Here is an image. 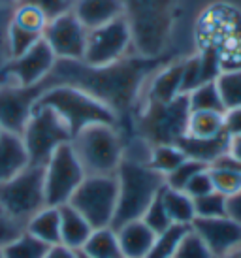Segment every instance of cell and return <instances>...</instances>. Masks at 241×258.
I'll return each instance as SVG.
<instances>
[{
  "label": "cell",
  "instance_id": "17",
  "mask_svg": "<svg viewBox=\"0 0 241 258\" xmlns=\"http://www.w3.org/2000/svg\"><path fill=\"white\" fill-rule=\"evenodd\" d=\"M183 60L171 62L153 74L145 89V102H171L183 94Z\"/></svg>",
  "mask_w": 241,
  "mask_h": 258
},
{
  "label": "cell",
  "instance_id": "43",
  "mask_svg": "<svg viewBox=\"0 0 241 258\" xmlns=\"http://www.w3.org/2000/svg\"><path fill=\"white\" fill-rule=\"evenodd\" d=\"M224 130H226L228 136L241 134V108L224 111Z\"/></svg>",
  "mask_w": 241,
  "mask_h": 258
},
{
  "label": "cell",
  "instance_id": "20",
  "mask_svg": "<svg viewBox=\"0 0 241 258\" xmlns=\"http://www.w3.org/2000/svg\"><path fill=\"white\" fill-rule=\"evenodd\" d=\"M29 164V155L19 134L14 132H0V183L21 173Z\"/></svg>",
  "mask_w": 241,
  "mask_h": 258
},
{
  "label": "cell",
  "instance_id": "32",
  "mask_svg": "<svg viewBox=\"0 0 241 258\" xmlns=\"http://www.w3.org/2000/svg\"><path fill=\"white\" fill-rule=\"evenodd\" d=\"M189 228H191V226L171 224L170 228H166L164 232L156 234L155 241H153V247H151L149 254L145 258H173L179 241L183 239V236L187 234Z\"/></svg>",
  "mask_w": 241,
  "mask_h": 258
},
{
  "label": "cell",
  "instance_id": "45",
  "mask_svg": "<svg viewBox=\"0 0 241 258\" xmlns=\"http://www.w3.org/2000/svg\"><path fill=\"white\" fill-rule=\"evenodd\" d=\"M228 217L241 222V190L228 198Z\"/></svg>",
  "mask_w": 241,
  "mask_h": 258
},
{
  "label": "cell",
  "instance_id": "38",
  "mask_svg": "<svg viewBox=\"0 0 241 258\" xmlns=\"http://www.w3.org/2000/svg\"><path fill=\"white\" fill-rule=\"evenodd\" d=\"M160 192H162V190H160ZM160 192L156 194V198L151 202L149 208L145 209V213H143V217H142V221L145 222L155 234H160V232H164L166 228L171 226L170 215H168V211L164 208Z\"/></svg>",
  "mask_w": 241,
  "mask_h": 258
},
{
  "label": "cell",
  "instance_id": "12",
  "mask_svg": "<svg viewBox=\"0 0 241 258\" xmlns=\"http://www.w3.org/2000/svg\"><path fill=\"white\" fill-rule=\"evenodd\" d=\"M132 45L125 17H117L102 27L87 30L83 62L89 66H107L127 57Z\"/></svg>",
  "mask_w": 241,
  "mask_h": 258
},
{
  "label": "cell",
  "instance_id": "48",
  "mask_svg": "<svg viewBox=\"0 0 241 258\" xmlns=\"http://www.w3.org/2000/svg\"><path fill=\"white\" fill-rule=\"evenodd\" d=\"M17 2H19V0H0V4H4V6H8V8H15Z\"/></svg>",
  "mask_w": 241,
  "mask_h": 258
},
{
  "label": "cell",
  "instance_id": "35",
  "mask_svg": "<svg viewBox=\"0 0 241 258\" xmlns=\"http://www.w3.org/2000/svg\"><path fill=\"white\" fill-rule=\"evenodd\" d=\"M42 40V34L29 32V30L17 27L15 23L10 21V29H8V47H10V58H15L23 55L27 49H30L36 42Z\"/></svg>",
  "mask_w": 241,
  "mask_h": 258
},
{
  "label": "cell",
  "instance_id": "50",
  "mask_svg": "<svg viewBox=\"0 0 241 258\" xmlns=\"http://www.w3.org/2000/svg\"><path fill=\"white\" fill-rule=\"evenodd\" d=\"M0 258H4V251L2 249H0Z\"/></svg>",
  "mask_w": 241,
  "mask_h": 258
},
{
  "label": "cell",
  "instance_id": "2",
  "mask_svg": "<svg viewBox=\"0 0 241 258\" xmlns=\"http://www.w3.org/2000/svg\"><path fill=\"white\" fill-rule=\"evenodd\" d=\"M117 177V209L111 228L142 219L145 209L166 185L164 175L153 170L147 162L123 157L115 172Z\"/></svg>",
  "mask_w": 241,
  "mask_h": 258
},
{
  "label": "cell",
  "instance_id": "46",
  "mask_svg": "<svg viewBox=\"0 0 241 258\" xmlns=\"http://www.w3.org/2000/svg\"><path fill=\"white\" fill-rule=\"evenodd\" d=\"M228 155L241 164V134L230 136V142H228Z\"/></svg>",
  "mask_w": 241,
  "mask_h": 258
},
{
  "label": "cell",
  "instance_id": "15",
  "mask_svg": "<svg viewBox=\"0 0 241 258\" xmlns=\"http://www.w3.org/2000/svg\"><path fill=\"white\" fill-rule=\"evenodd\" d=\"M43 89V83L34 87L0 85V128L21 136Z\"/></svg>",
  "mask_w": 241,
  "mask_h": 258
},
{
  "label": "cell",
  "instance_id": "24",
  "mask_svg": "<svg viewBox=\"0 0 241 258\" xmlns=\"http://www.w3.org/2000/svg\"><path fill=\"white\" fill-rule=\"evenodd\" d=\"M27 232L38 237L45 245H58L61 243V213L58 208L45 206L40 209L29 222H27Z\"/></svg>",
  "mask_w": 241,
  "mask_h": 258
},
{
  "label": "cell",
  "instance_id": "42",
  "mask_svg": "<svg viewBox=\"0 0 241 258\" xmlns=\"http://www.w3.org/2000/svg\"><path fill=\"white\" fill-rule=\"evenodd\" d=\"M185 192L191 196L192 200H196L200 196H206V194L213 192V183H211V175H209V170H202L198 172L194 177H192L187 186H185Z\"/></svg>",
  "mask_w": 241,
  "mask_h": 258
},
{
  "label": "cell",
  "instance_id": "28",
  "mask_svg": "<svg viewBox=\"0 0 241 258\" xmlns=\"http://www.w3.org/2000/svg\"><path fill=\"white\" fill-rule=\"evenodd\" d=\"M187 155H185L177 144H160L151 145L149 157H147V164L156 170L160 175H168L183 162Z\"/></svg>",
  "mask_w": 241,
  "mask_h": 258
},
{
  "label": "cell",
  "instance_id": "21",
  "mask_svg": "<svg viewBox=\"0 0 241 258\" xmlns=\"http://www.w3.org/2000/svg\"><path fill=\"white\" fill-rule=\"evenodd\" d=\"M228 142H230V136L226 132H222V134L215 138L183 136L177 142V145L187 155V158L198 160V162H202V164H206L209 168L217 158H220L224 153H228Z\"/></svg>",
  "mask_w": 241,
  "mask_h": 258
},
{
  "label": "cell",
  "instance_id": "6",
  "mask_svg": "<svg viewBox=\"0 0 241 258\" xmlns=\"http://www.w3.org/2000/svg\"><path fill=\"white\" fill-rule=\"evenodd\" d=\"M196 36L200 49H213L222 70L241 68V15L226 4L211 6L200 15Z\"/></svg>",
  "mask_w": 241,
  "mask_h": 258
},
{
  "label": "cell",
  "instance_id": "7",
  "mask_svg": "<svg viewBox=\"0 0 241 258\" xmlns=\"http://www.w3.org/2000/svg\"><path fill=\"white\" fill-rule=\"evenodd\" d=\"M189 102L187 94H181L171 102H145L142 108L138 126L142 140L149 145L177 144L187 134L189 121Z\"/></svg>",
  "mask_w": 241,
  "mask_h": 258
},
{
  "label": "cell",
  "instance_id": "11",
  "mask_svg": "<svg viewBox=\"0 0 241 258\" xmlns=\"http://www.w3.org/2000/svg\"><path fill=\"white\" fill-rule=\"evenodd\" d=\"M85 179V170L70 144L61 145L43 166L45 206L61 208L68 204L72 194Z\"/></svg>",
  "mask_w": 241,
  "mask_h": 258
},
{
  "label": "cell",
  "instance_id": "3",
  "mask_svg": "<svg viewBox=\"0 0 241 258\" xmlns=\"http://www.w3.org/2000/svg\"><path fill=\"white\" fill-rule=\"evenodd\" d=\"M132 47L143 58H158L173 27V0H123Z\"/></svg>",
  "mask_w": 241,
  "mask_h": 258
},
{
  "label": "cell",
  "instance_id": "33",
  "mask_svg": "<svg viewBox=\"0 0 241 258\" xmlns=\"http://www.w3.org/2000/svg\"><path fill=\"white\" fill-rule=\"evenodd\" d=\"M12 23H15L17 27L29 30V32H36V34H42L47 27V17L34 6H27V4H17L14 8V14H12Z\"/></svg>",
  "mask_w": 241,
  "mask_h": 258
},
{
  "label": "cell",
  "instance_id": "36",
  "mask_svg": "<svg viewBox=\"0 0 241 258\" xmlns=\"http://www.w3.org/2000/svg\"><path fill=\"white\" fill-rule=\"evenodd\" d=\"M207 166L198 162V160H192V158H185L183 162L173 170L171 173H168L164 181H166V186L170 188H175V190H185L187 183L196 175L198 172L206 170Z\"/></svg>",
  "mask_w": 241,
  "mask_h": 258
},
{
  "label": "cell",
  "instance_id": "1",
  "mask_svg": "<svg viewBox=\"0 0 241 258\" xmlns=\"http://www.w3.org/2000/svg\"><path fill=\"white\" fill-rule=\"evenodd\" d=\"M156 58L132 57L107 66H89L83 60H58L43 85H74L104 102L119 117L132 106L142 85L155 70Z\"/></svg>",
  "mask_w": 241,
  "mask_h": 258
},
{
  "label": "cell",
  "instance_id": "34",
  "mask_svg": "<svg viewBox=\"0 0 241 258\" xmlns=\"http://www.w3.org/2000/svg\"><path fill=\"white\" fill-rule=\"evenodd\" d=\"M194 211L200 219H213V217H226L228 215V198L224 194L213 192L200 196L194 200Z\"/></svg>",
  "mask_w": 241,
  "mask_h": 258
},
{
  "label": "cell",
  "instance_id": "13",
  "mask_svg": "<svg viewBox=\"0 0 241 258\" xmlns=\"http://www.w3.org/2000/svg\"><path fill=\"white\" fill-rule=\"evenodd\" d=\"M57 57L47 43L36 42L30 49L15 58H10L8 64L0 72V85H15V87H34L43 83L51 74Z\"/></svg>",
  "mask_w": 241,
  "mask_h": 258
},
{
  "label": "cell",
  "instance_id": "4",
  "mask_svg": "<svg viewBox=\"0 0 241 258\" xmlns=\"http://www.w3.org/2000/svg\"><path fill=\"white\" fill-rule=\"evenodd\" d=\"M45 89L38 96L36 106H45L51 108L55 113L63 119L72 136L94 122H104V124H115L119 117L111 108H107L104 102L91 96L89 93L81 91L74 85H43Z\"/></svg>",
  "mask_w": 241,
  "mask_h": 258
},
{
  "label": "cell",
  "instance_id": "19",
  "mask_svg": "<svg viewBox=\"0 0 241 258\" xmlns=\"http://www.w3.org/2000/svg\"><path fill=\"white\" fill-rule=\"evenodd\" d=\"M115 232H117L123 258H145L156 237L155 232L142 219L125 222L119 228H115Z\"/></svg>",
  "mask_w": 241,
  "mask_h": 258
},
{
  "label": "cell",
  "instance_id": "25",
  "mask_svg": "<svg viewBox=\"0 0 241 258\" xmlns=\"http://www.w3.org/2000/svg\"><path fill=\"white\" fill-rule=\"evenodd\" d=\"M160 198H162L164 208L170 215L171 224L191 226L192 221L196 219V211H194V200L189 194L185 190H175V188L164 185Z\"/></svg>",
  "mask_w": 241,
  "mask_h": 258
},
{
  "label": "cell",
  "instance_id": "5",
  "mask_svg": "<svg viewBox=\"0 0 241 258\" xmlns=\"http://www.w3.org/2000/svg\"><path fill=\"white\" fill-rule=\"evenodd\" d=\"M70 145L85 175H113L125 157V144L115 124H89L72 136Z\"/></svg>",
  "mask_w": 241,
  "mask_h": 258
},
{
  "label": "cell",
  "instance_id": "41",
  "mask_svg": "<svg viewBox=\"0 0 241 258\" xmlns=\"http://www.w3.org/2000/svg\"><path fill=\"white\" fill-rule=\"evenodd\" d=\"M12 14H14V8H8L4 4H0V72H2V68L10 60L8 29H10V21H12Z\"/></svg>",
  "mask_w": 241,
  "mask_h": 258
},
{
  "label": "cell",
  "instance_id": "30",
  "mask_svg": "<svg viewBox=\"0 0 241 258\" xmlns=\"http://www.w3.org/2000/svg\"><path fill=\"white\" fill-rule=\"evenodd\" d=\"M187 102H189L191 111H219V113H224V106L220 102L215 81H207V83H202L196 89H192L191 93L187 94Z\"/></svg>",
  "mask_w": 241,
  "mask_h": 258
},
{
  "label": "cell",
  "instance_id": "9",
  "mask_svg": "<svg viewBox=\"0 0 241 258\" xmlns=\"http://www.w3.org/2000/svg\"><path fill=\"white\" fill-rule=\"evenodd\" d=\"M72 208L85 217L92 228L111 226L117 209V177L85 175L70 198Z\"/></svg>",
  "mask_w": 241,
  "mask_h": 258
},
{
  "label": "cell",
  "instance_id": "26",
  "mask_svg": "<svg viewBox=\"0 0 241 258\" xmlns=\"http://www.w3.org/2000/svg\"><path fill=\"white\" fill-rule=\"evenodd\" d=\"M81 252H85L87 256L91 258H123L117 232L111 226L92 230Z\"/></svg>",
  "mask_w": 241,
  "mask_h": 258
},
{
  "label": "cell",
  "instance_id": "49",
  "mask_svg": "<svg viewBox=\"0 0 241 258\" xmlns=\"http://www.w3.org/2000/svg\"><path fill=\"white\" fill-rule=\"evenodd\" d=\"M79 252V258H91V256H87L85 252H81V251H78Z\"/></svg>",
  "mask_w": 241,
  "mask_h": 258
},
{
  "label": "cell",
  "instance_id": "18",
  "mask_svg": "<svg viewBox=\"0 0 241 258\" xmlns=\"http://www.w3.org/2000/svg\"><path fill=\"white\" fill-rule=\"evenodd\" d=\"M123 0H74L72 14L87 30L102 27L106 23L123 17Z\"/></svg>",
  "mask_w": 241,
  "mask_h": 258
},
{
  "label": "cell",
  "instance_id": "10",
  "mask_svg": "<svg viewBox=\"0 0 241 258\" xmlns=\"http://www.w3.org/2000/svg\"><path fill=\"white\" fill-rule=\"evenodd\" d=\"M0 206L23 224L45 208L43 166H27L15 177L0 183Z\"/></svg>",
  "mask_w": 241,
  "mask_h": 258
},
{
  "label": "cell",
  "instance_id": "29",
  "mask_svg": "<svg viewBox=\"0 0 241 258\" xmlns=\"http://www.w3.org/2000/svg\"><path fill=\"white\" fill-rule=\"evenodd\" d=\"M224 111L241 108V68L222 70L215 79Z\"/></svg>",
  "mask_w": 241,
  "mask_h": 258
},
{
  "label": "cell",
  "instance_id": "37",
  "mask_svg": "<svg viewBox=\"0 0 241 258\" xmlns=\"http://www.w3.org/2000/svg\"><path fill=\"white\" fill-rule=\"evenodd\" d=\"M173 258H215V256L209 251V247L204 243V239L196 232H192L189 228L187 234L183 236V239L179 241Z\"/></svg>",
  "mask_w": 241,
  "mask_h": 258
},
{
  "label": "cell",
  "instance_id": "47",
  "mask_svg": "<svg viewBox=\"0 0 241 258\" xmlns=\"http://www.w3.org/2000/svg\"><path fill=\"white\" fill-rule=\"evenodd\" d=\"M219 258H241V245L234 247L232 251H228L226 254H222V256H219Z\"/></svg>",
  "mask_w": 241,
  "mask_h": 258
},
{
  "label": "cell",
  "instance_id": "14",
  "mask_svg": "<svg viewBox=\"0 0 241 258\" xmlns=\"http://www.w3.org/2000/svg\"><path fill=\"white\" fill-rule=\"evenodd\" d=\"M42 38L58 60H81L83 58L87 29L72 14V10L51 19L43 30Z\"/></svg>",
  "mask_w": 241,
  "mask_h": 258
},
{
  "label": "cell",
  "instance_id": "40",
  "mask_svg": "<svg viewBox=\"0 0 241 258\" xmlns=\"http://www.w3.org/2000/svg\"><path fill=\"white\" fill-rule=\"evenodd\" d=\"M17 4H27V6L38 8L47 17V21H51L58 15L70 12L72 6H74V0H19Z\"/></svg>",
  "mask_w": 241,
  "mask_h": 258
},
{
  "label": "cell",
  "instance_id": "8",
  "mask_svg": "<svg viewBox=\"0 0 241 258\" xmlns=\"http://www.w3.org/2000/svg\"><path fill=\"white\" fill-rule=\"evenodd\" d=\"M21 140L29 155L30 166H45L51 155L64 144H70L68 124L51 108L36 106L21 132Z\"/></svg>",
  "mask_w": 241,
  "mask_h": 258
},
{
  "label": "cell",
  "instance_id": "39",
  "mask_svg": "<svg viewBox=\"0 0 241 258\" xmlns=\"http://www.w3.org/2000/svg\"><path fill=\"white\" fill-rule=\"evenodd\" d=\"M27 230V224L12 217L6 209L0 206V249H4L8 243H12L15 237H19Z\"/></svg>",
  "mask_w": 241,
  "mask_h": 258
},
{
  "label": "cell",
  "instance_id": "22",
  "mask_svg": "<svg viewBox=\"0 0 241 258\" xmlns=\"http://www.w3.org/2000/svg\"><path fill=\"white\" fill-rule=\"evenodd\" d=\"M58 213H61V243L74 251H81L94 228L70 204L61 206Z\"/></svg>",
  "mask_w": 241,
  "mask_h": 258
},
{
  "label": "cell",
  "instance_id": "31",
  "mask_svg": "<svg viewBox=\"0 0 241 258\" xmlns=\"http://www.w3.org/2000/svg\"><path fill=\"white\" fill-rule=\"evenodd\" d=\"M47 249L49 245H45L25 230L21 236L15 237L2 251H4V258H43Z\"/></svg>",
  "mask_w": 241,
  "mask_h": 258
},
{
  "label": "cell",
  "instance_id": "23",
  "mask_svg": "<svg viewBox=\"0 0 241 258\" xmlns=\"http://www.w3.org/2000/svg\"><path fill=\"white\" fill-rule=\"evenodd\" d=\"M213 190L224 194L226 198L234 196L241 190V164L237 160L224 153L220 158H217L209 168Z\"/></svg>",
  "mask_w": 241,
  "mask_h": 258
},
{
  "label": "cell",
  "instance_id": "44",
  "mask_svg": "<svg viewBox=\"0 0 241 258\" xmlns=\"http://www.w3.org/2000/svg\"><path fill=\"white\" fill-rule=\"evenodd\" d=\"M43 258H79V252L70 249V247H66V245L58 243V245H51Z\"/></svg>",
  "mask_w": 241,
  "mask_h": 258
},
{
  "label": "cell",
  "instance_id": "51",
  "mask_svg": "<svg viewBox=\"0 0 241 258\" xmlns=\"http://www.w3.org/2000/svg\"><path fill=\"white\" fill-rule=\"evenodd\" d=\"M0 132H2V128H0Z\"/></svg>",
  "mask_w": 241,
  "mask_h": 258
},
{
  "label": "cell",
  "instance_id": "27",
  "mask_svg": "<svg viewBox=\"0 0 241 258\" xmlns=\"http://www.w3.org/2000/svg\"><path fill=\"white\" fill-rule=\"evenodd\" d=\"M226 132L224 113L219 111H191L187 121V134L191 138H215Z\"/></svg>",
  "mask_w": 241,
  "mask_h": 258
},
{
  "label": "cell",
  "instance_id": "16",
  "mask_svg": "<svg viewBox=\"0 0 241 258\" xmlns=\"http://www.w3.org/2000/svg\"><path fill=\"white\" fill-rule=\"evenodd\" d=\"M191 230L196 232L204 243L209 247L213 256L219 258L241 245V222L232 217H213V219H200L196 217L191 224Z\"/></svg>",
  "mask_w": 241,
  "mask_h": 258
}]
</instances>
